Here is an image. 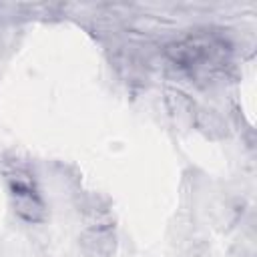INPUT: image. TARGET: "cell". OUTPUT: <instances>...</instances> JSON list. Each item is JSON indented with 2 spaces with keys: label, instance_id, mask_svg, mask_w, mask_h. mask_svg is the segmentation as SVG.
<instances>
[{
  "label": "cell",
  "instance_id": "cell-1",
  "mask_svg": "<svg viewBox=\"0 0 257 257\" xmlns=\"http://www.w3.org/2000/svg\"><path fill=\"white\" fill-rule=\"evenodd\" d=\"M80 249L88 257H110L116 249V235L108 225H92L80 233Z\"/></svg>",
  "mask_w": 257,
  "mask_h": 257
},
{
  "label": "cell",
  "instance_id": "cell-3",
  "mask_svg": "<svg viewBox=\"0 0 257 257\" xmlns=\"http://www.w3.org/2000/svg\"><path fill=\"white\" fill-rule=\"evenodd\" d=\"M193 118L197 122V126L211 139H223L227 135V124L225 120L215 112V110H207L201 108L197 112H193Z\"/></svg>",
  "mask_w": 257,
  "mask_h": 257
},
{
  "label": "cell",
  "instance_id": "cell-2",
  "mask_svg": "<svg viewBox=\"0 0 257 257\" xmlns=\"http://www.w3.org/2000/svg\"><path fill=\"white\" fill-rule=\"evenodd\" d=\"M12 191H14V211H16L24 221L38 223V221L44 219V215H46L44 203L28 189L26 183L16 181V185H12Z\"/></svg>",
  "mask_w": 257,
  "mask_h": 257
}]
</instances>
